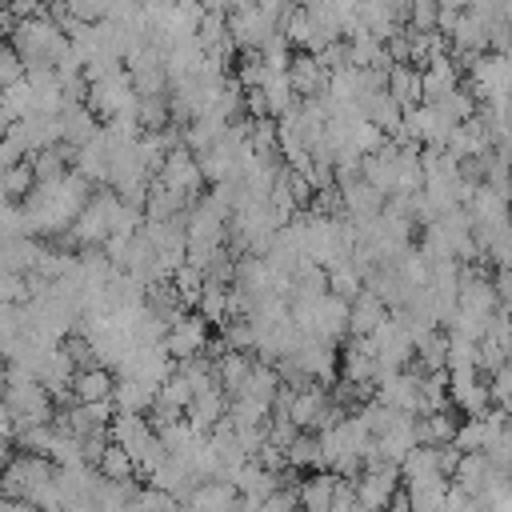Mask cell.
Returning <instances> with one entry per match:
<instances>
[{
	"label": "cell",
	"mask_w": 512,
	"mask_h": 512,
	"mask_svg": "<svg viewBox=\"0 0 512 512\" xmlns=\"http://www.w3.org/2000/svg\"><path fill=\"white\" fill-rule=\"evenodd\" d=\"M336 488H340V476H336V472H312V476L300 484V508H304V512H332Z\"/></svg>",
	"instance_id": "cb8c5ba5"
},
{
	"label": "cell",
	"mask_w": 512,
	"mask_h": 512,
	"mask_svg": "<svg viewBox=\"0 0 512 512\" xmlns=\"http://www.w3.org/2000/svg\"><path fill=\"white\" fill-rule=\"evenodd\" d=\"M28 80V60L12 48V44H4L0 48V84L4 88H16V84H24Z\"/></svg>",
	"instance_id": "d590c367"
},
{
	"label": "cell",
	"mask_w": 512,
	"mask_h": 512,
	"mask_svg": "<svg viewBox=\"0 0 512 512\" xmlns=\"http://www.w3.org/2000/svg\"><path fill=\"white\" fill-rule=\"evenodd\" d=\"M124 208V200L116 192H100L92 196V204L80 212V220L72 224V240L92 248V244H108L112 232H116V212Z\"/></svg>",
	"instance_id": "3957f363"
},
{
	"label": "cell",
	"mask_w": 512,
	"mask_h": 512,
	"mask_svg": "<svg viewBox=\"0 0 512 512\" xmlns=\"http://www.w3.org/2000/svg\"><path fill=\"white\" fill-rule=\"evenodd\" d=\"M228 408H232V400H228V392L224 388H208V392H196V400L188 404V412H184V420L196 428V432H204V436H212L224 420H228Z\"/></svg>",
	"instance_id": "7c38bea8"
},
{
	"label": "cell",
	"mask_w": 512,
	"mask_h": 512,
	"mask_svg": "<svg viewBox=\"0 0 512 512\" xmlns=\"http://www.w3.org/2000/svg\"><path fill=\"white\" fill-rule=\"evenodd\" d=\"M164 348L172 352V360H196L204 348H208V320L196 312V316H180V320H172V328H168V340H164Z\"/></svg>",
	"instance_id": "ba28073f"
},
{
	"label": "cell",
	"mask_w": 512,
	"mask_h": 512,
	"mask_svg": "<svg viewBox=\"0 0 512 512\" xmlns=\"http://www.w3.org/2000/svg\"><path fill=\"white\" fill-rule=\"evenodd\" d=\"M160 180L188 200L192 192H200L204 168H200V160H192V148H172L168 160H164V168H160Z\"/></svg>",
	"instance_id": "30bf717a"
},
{
	"label": "cell",
	"mask_w": 512,
	"mask_h": 512,
	"mask_svg": "<svg viewBox=\"0 0 512 512\" xmlns=\"http://www.w3.org/2000/svg\"><path fill=\"white\" fill-rule=\"evenodd\" d=\"M388 304L372 292V288H364L356 300H352V320H348V332H352V340H372L384 324H388Z\"/></svg>",
	"instance_id": "4fadbf2b"
},
{
	"label": "cell",
	"mask_w": 512,
	"mask_h": 512,
	"mask_svg": "<svg viewBox=\"0 0 512 512\" xmlns=\"http://www.w3.org/2000/svg\"><path fill=\"white\" fill-rule=\"evenodd\" d=\"M396 480H400V468H376V472H364V476L356 480L360 512H384V508H392L396 496H400Z\"/></svg>",
	"instance_id": "9c48e42d"
},
{
	"label": "cell",
	"mask_w": 512,
	"mask_h": 512,
	"mask_svg": "<svg viewBox=\"0 0 512 512\" xmlns=\"http://www.w3.org/2000/svg\"><path fill=\"white\" fill-rule=\"evenodd\" d=\"M112 440L136 460V468H140V460H144V452L156 444V428L144 420V416H124V412H116V420H112Z\"/></svg>",
	"instance_id": "9a60e30c"
},
{
	"label": "cell",
	"mask_w": 512,
	"mask_h": 512,
	"mask_svg": "<svg viewBox=\"0 0 512 512\" xmlns=\"http://www.w3.org/2000/svg\"><path fill=\"white\" fill-rule=\"evenodd\" d=\"M340 364H344V384H356V388H368V384L380 376L372 340H352V344L340 352Z\"/></svg>",
	"instance_id": "d6986e66"
},
{
	"label": "cell",
	"mask_w": 512,
	"mask_h": 512,
	"mask_svg": "<svg viewBox=\"0 0 512 512\" xmlns=\"http://www.w3.org/2000/svg\"><path fill=\"white\" fill-rule=\"evenodd\" d=\"M472 84H476V96L484 104H496V100H508L512 96V60L504 52H484L472 60Z\"/></svg>",
	"instance_id": "277c9868"
},
{
	"label": "cell",
	"mask_w": 512,
	"mask_h": 512,
	"mask_svg": "<svg viewBox=\"0 0 512 512\" xmlns=\"http://www.w3.org/2000/svg\"><path fill=\"white\" fill-rule=\"evenodd\" d=\"M32 172H36V184H56L68 176L64 168V148H44L32 156Z\"/></svg>",
	"instance_id": "836d02e7"
},
{
	"label": "cell",
	"mask_w": 512,
	"mask_h": 512,
	"mask_svg": "<svg viewBox=\"0 0 512 512\" xmlns=\"http://www.w3.org/2000/svg\"><path fill=\"white\" fill-rule=\"evenodd\" d=\"M340 200H344L348 220H356V224H372V220L388 208V196H380V192H376L372 184H364V180L340 184Z\"/></svg>",
	"instance_id": "2e32d148"
},
{
	"label": "cell",
	"mask_w": 512,
	"mask_h": 512,
	"mask_svg": "<svg viewBox=\"0 0 512 512\" xmlns=\"http://www.w3.org/2000/svg\"><path fill=\"white\" fill-rule=\"evenodd\" d=\"M400 476H404V484H424V480H436V476H444L440 472V448H416L404 464H400Z\"/></svg>",
	"instance_id": "f546056e"
},
{
	"label": "cell",
	"mask_w": 512,
	"mask_h": 512,
	"mask_svg": "<svg viewBox=\"0 0 512 512\" xmlns=\"http://www.w3.org/2000/svg\"><path fill=\"white\" fill-rule=\"evenodd\" d=\"M500 296H496V284L492 280H480L472 272H464V284H460V312L476 316V320H496L500 312Z\"/></svg>",
	"instance_id": "e0dca14e"
},
{
	"label": "cell",
	"mask_w": 512,
	"mask_h": 512,
	"mask_svg": "<svg viewBox=\"0 0 512 512\" xmlns=\"http://www.w3.org/2000/svg\"><path fill=\"white\" fill-rule=\"evenodd\" d=\"M284 368H292V372L304 376V380H332V372H336V352H332L328 340H304L300 352H296L292 360H284Z\"/></svg>",
	"instance_id": "8fae6325"
},
{
	"label": "cell",
	"mask_w": 512,
	"mask_h": 512,
	"mask_svg": "<svg viewBox=\"0 0 512 512\" xmlns=\"http://www.w3.org/2000/svg\"><path fill=\"white\" fill-rule=\"evenodd\" d=\"M188 200L180 196V192H172L160 176L152 180V188H148V200H144V212H148V220H180V208H184Z\"/></svg>",
	"instance_id": "4316f807"
},
{
	"label": "cell",
	"mask_w": 512,
	"mask_h": 512,
	"mask_svg": "<svg viewBox=\"0 0 512 512\" xmlns=\"http://www.w3.org/2000/svg\"><path fill=\"white\" fill-rule=\"evenodd\" d=\"M156 400H160V388H152V384H144V380H132V376H120V380H116V392H112L116 412L140 416L144 408H156Z\"/></svg>",
	"instance_id": "44dd1931"
},
{
	"label": "cell",
	"mask_w": 512,
	"mask_h": 512,
	"mask_svg": "<svg viewBox=\"0 0 512 512\" xmlns=\"http://www.w3.org/2000/svg\"><path fill=\"white\" fill-rule=\"evenodd\" d=\"M96 472H100L104 480H112V484H132V476H136L140 468H136V460H132V456L112 440V444L104 448V456H100Z\"/></svg>",
	"instance_id": "4dcf8cb0"
},
{
	"label": "cell",
	"mask_w": 512,
	"mask_h": 512,
	"mask_svg": "<svg viewBox=\"0 0 512 512\" xmlns=\"http://www.w3.org/2000/svg\"><path fill=\"white\" fill-rule=\"evenodd\" d=\"M388 92H392L404 108L424 104V72H420L416 64H396V68L388 72Z\"/></svg>",
	"instance_id": "d4e9b609"
},
{
	"label": "cell",
	"mask_w": 512,
	"mask_h": 512,
	"mask_svg": "<svg viewBox=\"0 0 512 512\" xmlns=\"http://www.w3.org/2000/svg\"><path fill=\"white\" fill-rule=\"evenodd\" d=\"M400 148H404V144L388 140L376 156H364V172H360V180L372 184L380 196H396V192H400Z\"/></svg>",
	"instance_id": "52a82bcc"
},
{
	"label": "cell",
	"mask_w": 512,
	"mask_h": 512,
	"mask_svg": "<svg viewBox=\"0 0 512 512\" xmlns=\"http://www.w3.org/2000/svg\"><path fill=\"white\" fill-rule=\"evenodd\" d=\"M256 348V324L248 320H228L224 324V352H248Z\"/></svg>",
	"instance_id": "8d00e7d4"
},
{
	"label": "cell",
	"mask_w": 512,
	"mask_h": 512,
	"mask_svg": "<svg viewBox=\"0 0 512 512\" xmlns=\"http://www.w3.org/2000/svg\"><path fill=\"white\" fill-rule=\"evenodd\" d=\"M252 360L244 356V352H224L220 360H216V380H220V388L228 392V396H240V388H244V380L252 376Z\"/></svg>",
	"instance_id": "83f0119b"
},
{
	"label": "cell",
	"mask_w": 512,
	"mask_h": 512,
	"mask_svg": "<svg viewBox=\"0 0 512 512\" xmlns=\"http://www.w3.org/2000/svg\"><path fill=\"white\" fill-rule=\"evenodd\" d=\"M288 80H292L296 96H304V100H316V96H324V88H328V68L320 64V56H312V52H300V56H292Z\"/></svg>",
	"instance_id": "ac0fdd59"
},
{
	"label": "cell",
	"mask_w": 512,
	"mask_h": 512,
	"mask_svg": "<svg viewBox=\"0 0 512 512\" xmlns=\"http://www.w3.org/2000/svg\"><path fill=\"white\" fill-rule=\"evenodd\" d=\"M416 428H420V444L424 448H448L456 440V432H460V424L448 412H428V416L416 420Z\"/></svg>",
	"instance_id": "f1b7e54d"
},
{
	"label": "cell",
	"mask_w": 512,
	"mask_h": 512,
	"mask_svg": "<svg viewBox=\"0 0 512 512\" xmlns=\"http://www.w3.org/2000/svg\"><path fill=\"white\" fill-rule=\"evenodd\" d=\"M376 400L388 404L392 412H404V416H416L424 404H420V372H388L376 380Z\"/></svg>",
	"instance_id": "8992f818"
},
{
	"label": "cell",
	"mask_w": 512,
	"mask_h": 512,
	"mask_svg": "<svg viewBox=\"0 0 512 512\" xmlns=\"http://www.w3.org/2000/svg\"><path fill=\"white\" fill-rule=\"evenodd\" d=\"M176 372V364H172V352L164 348V344H152V348H132L128 352V360H124V368H120V376H132V380H144V384H152V388H160L168 376Z\"/></svg>",
	"instance_id": "5b68a950"
},
{
	"label": "cell",
	"mask_w": 512,
	"mask_h": 512,
	"mask_svg": "<svg viewBox=\"0 0 512 512\" xmlns=\"http://www.w3.org/2000/svg\"><path fill=\"white\" fill-rule=\"evenodd\" d=\"M420 72H424V104H440L444 96H452L460 88V72H456V60L452 56H436Z\"/></svg>",
	"instance_id": "ffe728a7"
},
{
	"label": "cell",
	"mask_w": 512,
	"mask_h": 512,
	"mask_svg": "<svg viewBox=\"0 0 512 512\" xmlns=\"http://www.w3.org/2000/svg\"><path fill=\"white\" fill-rule=\"evenodd\" d=\"M452 124H468V120H476V100L464 92V88H456L452 96H444L440 104H436Z\"/></svg>",
	"instance_id": "74e56055"
},
{
	"label": "cell",
	"mask_w": 512,
	"mask_h": 512,
	"mask_svg": "<svg viewBox=\"0 0 512 512\" xmlns=\"http://www.w3.org/2000/svg\"><path fill=\"white\" fill-rule=\"evenodd\" d=\"M288 468H324V452H320V436L300 432L288 448Z\"/></svg>",
	"instance_id": "d6a6232c"
},
{
	"label": "cell",
	"mask_w": 512,
	"mask_h": 512,
	"mask_svg": "<svg viewBox=\"0 0 512 512\" xmlns=\"http://www.w3.org/2000/svg\"><path fill=\"white\" fill-rule=\"evenodd\" d=\"M496 296H500V304L512 312V272H500V276H496Z\"/></svg>",
	"instance_id": "ab89813d"
},
{
	"label": "cell",
	"mask_w": 512,
	"mask_h": 512,
	"mask_svg": "<svg viewBox=\"0 0 512 512\" xmlns=\"http://www.w3.org/2000/svg\"><path fill=\"white\" fill-rule=\"evenodd\" d=\"M60 468L48 460V456H12L8 460V472H4V496L8 500H24V504H36L52 484H56Z\"/></svg>",
	"instance_id": "7a4b0ae2"
},
{
	"label": "cell",
	"mask_w": 512,
	"mask_h": 512,
	"mask_svg": "<svg viewBox=\"0 0 512 512\" xmlns=\"http://www.w3.org/2000/svg\"><path fill=\"white\" fill-rule=\"evenodd\" d=\"M332 512H360V500H356V484H348L344 476H340V488H336Z\"/></svg>",
	"instance_id": "f35d334b"
},
{
	"label": "cell",
	"mask_w": 512,
	"mask_h": 512,
	"mask_svg": "<svg viewBox=\"0 0 512 512\" xmlns=\"http://www.w3.org/2000/svg\"><path fill=\"white\" fill-rule=\"evenodd\" d=\"M496 512H512V488H508V496L496 504Z\"/></svg>",
	"instance_id": "60d3db41"
},
{
	"label": "cell",
	"mask_w": 512,
	"mask_h": 512,
	"mask_svg": "<svg viewBox=\"0 0 512 512\" xmlns=\"http://www.w3.org/2000/svg\"><path fill=\"white\" fill-rule=\"evenodd\" d=\"M280 388H284V384H280V372H276L272 364H256V368H252V376L244 380L240 396L272 412V408H276V396H280Z\"/></svg>",
	"instance_id": "603a6c76"
},
{
	"label": "cell",
	"mask_w": 512,
	"mask_h": 512,
	"mask_svg": "<svg viewBox=\"0 0 512 512\" xmlns=\"http://www.w3.org/2000/svg\"><path fill=\"white\" fill-rule=\"evenodd\" d=\"M448 392H452V404L468 412V420L484 416L492 404V388L480 384V372H448Z\"/></svg>",
	"instance_id": "5bb4252c"
},
{
	"label": "cell",
	"mask_w": 512,
	"mask_h": 512,
	"mask_svg": "<svg viewBox=\"0 0 512 512\" xmlns=\"http://www.w3.org/2000/svg\"><path fill=\"white\" fill-rule=\"evenodd\" d=\"M172 284H176V292H180L184 304H200V296H204V288H208V276H204V268L184 264V268L172 276Z\"/></svg>",
	"instance_id": "e575fe53"
},
{
	"label": "cell",
	"mask_w": 512,
	"mask_h": 512,
	"mask_svg": "<svg viewBox=\"0 0 512 512\" xmlns=\"http://www.w3.org/2000/svg\"><path fill=\"white\" fill-rule=\"evenodd\" d=\"M448 492H452V484H448L444 476L424 480V484H408V488H404V496H408V508H412V512H444Z\"/></svg>",
	"instance_id": "484cf974"
},
{
	"label": "cell",
	"mask_w": 512,
	"mask_h": 512,
	"mask_svg": "<svg viewBox=\"0 0 512 512\" xmlns=\"http://www.w3.org/2000/svg\"><path fill=\"white\" fill-rule=\"evenodd\" d=\"M116 372L112 368H84L80 376H76V384H72V396H76V404H100V400H112V392H116Z\"/></svg>",
	"instance_id": "7402d4cb"
},
{
	"label": "cell",
	"mask_w": 512,
	"mask_h": 512,
	"mask_svg": "<svg viewBox=\"0 0 512 512\" xmlns=\"http://www.w3.org/2000/svg\"><path fill=\"white\" fill-rule=\"evenodd\" d=\"M328 288H332V296H340V300H348V304H352V300L364 292V276H360V268L344 256L340 264H332V268H328Z\"/></svg>",
	"instance_id": "1f68e13d"
},
{
	"label": "cell",
	"mask_w": 512,
	"mask_h": 512,
	"mask_svg": "<svg viewBox=\"0 0 512 512\" xmlns=\"http://www.w3.org/2000/svg\"><path fill=\"white\" fill-rule=\"evenodd\" d=\"M292 320L308 340H340L352 320V304L340 296H320V300H292Z\"/></svg>",
	"instance_id": "6da1fadb"
}]
</instances>
